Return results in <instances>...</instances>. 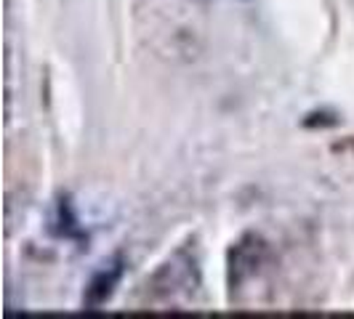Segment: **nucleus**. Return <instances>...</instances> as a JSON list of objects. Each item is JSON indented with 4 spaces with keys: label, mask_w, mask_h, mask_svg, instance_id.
Listing matches in <instances>:
<instances>
[{
    "label": "nucleus",
    "mask_w": 354,
    "mask_h": 319,
    "mask_svg": "<svg viewBox=\"0 0 354 319\" xmlns=\"http://www.w3.org/2000/svg\"><path fill=\"white\" fill-rule=\"evenodd\" d=\"M264 255H266V245L259 237H245V240H240L230 253L232 284H240V282H245L248 277H253L259 264L264 261Z\"/></svg>",
    "instance_id": "f257e3e1"
},
{
    "label": "nucleus",
    "mask_w": 354,
    "mask_h": 319,
    "mask_svg": "<svg viewBox=\"0 0 354 319\" xmlns=\"http://www.w3.org/2000/svg\"><path fill=\"white\" fill-rule=\"evenodd\" d=\"M120 280V266L115 264L112 269H104L93 282H91V290H88V303L93 306V303H102L112 293V287H115V282Z\"/></svg>",
    "instance_id": "f03ea898"
}]
</instances>
